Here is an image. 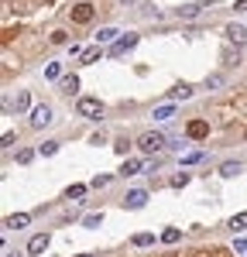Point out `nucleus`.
Wrapping results in <instances>:
<instances>
[{
  "label": "nucleus",
  "mask_w": 247,
  "mask_h": 257,
  "mask_svg": "<svg viewBox=\"0 0 247 257\" xmlns=\"http://www.w3.org/2000/svg\"><path fill=\"white\" fill-rule=\"evenodd\" d=\"M138 148H141L144 155H158V151H165V148H168V138H165V134H158V131H148V134H141Z\"/></svg>",
  "instance_id": "f257e3e1"
},
{
  "label": "nucleus",
  "mask_w": 247,
  "mask_h": 257,
  "mask_svg": "<svg viewBox=\"0 0 247 257\" xmlns=\"http://www.w3.org/2000/svg\"><path fill=\"white\" fill-rule=\"evenodd\" d=\"M76 113H79V117H86V120H100L103 103L96 96H79V99H76Z\"/></svg>",
  "instance_id": "f03ea898"
},
{
  "label": "nucleus",
  "mask_w": 247,
  "mask_h": 257,
  "mask_svg": "<svg viewBox=\"0 0 247 257\" xmlns=\"http://www.w3.org/2000/svg\"><path fill=\"white\" fill-rule=\"evenodd\" d=\"M72 24H89V21L96 18V7L89 4V0H79V4H72Z\"/></svg>",
  "instance_id": "7ed1b4c3"
},
{
  "label": "nucleus",
  "mask_w": 247,
  "mask_h": 257,
  "mask_svg": "<svg viewBox=\"0 0 247 257\" xmlns=\"http://www.w3.org/2000/svg\"><path fill=\"white\" fill-rule=\"evenodd\" d=\"M48 123H52V106H48V103L35 106V110H31V127L41 131V127H48Z\"/></svg>",
  "instance_id": "20e7f679"
},
{
  "label": "nucleus",
  "mask_w": 247,
  "mask_h": 257,
  "mask_svg": "<svg viewBox=\"0 0 247 257\" xmlns=\"http://www.w3.org/2000/svg\"><path fill=\"white\" fill-rule=\"evenodd\" d=\"M45 250H48V233H35V237L28 240V247H24L28 257H41Z\"/></svg>",
  "instance_id": "39448f33"
},
{
  "label": "nucleus",
  "mask_w": 247,
  "mask_h": 257,
  "mask_svg": "<svg viewBox=\"0 0 247 257\" xmlns=\"http://www.w3.org/2000/svg\"><path fill=\"white\" fill-rule=\"evenodd\" d=\"M124 206H127V209H144V206H148V192H144V189H131V192L124 196Z\"/></svg>",
  "instance_id": "423d86ee"
},
{
  "label": "nucleus",
  "mask_w": 247,
  "mask_h": 257,
  "mask_svg": "<svg viewBox=\"0 0 247 257\" xmlns=\"http://www.w3.org/2000/svg\"><path fill=\"white\" fill-rule=\"evenodd\" d=\"M138 35H124L120 41H117V45H110V55H124V52H131V48H134V45H138Z\"/></svg>",
  "instance_id": "0eeeda50"
},
{
  "label": "nucleus",
  "mask_w": 247,
  "mask_h": 257,
  "mask_svg": "<svg viewBox=\"0 0 247 257\" xmlns=\"http://www.w3.org/2000/svg\"><path fill=\"white\" fill-rule=\"evenodd\" d=\"M185 134H189L192 141H203L206 134H209V123H206V120H192V123L185 127Z\"/></svg>",
  "instance_id": "6e6552de"
},
{
  "label": "nucleus",
  "mask_w": 247,
  "mask_h": 257,
  "mask_svg": "<svg viewBox=\"0 0 247 257\" xmlns=\"http://www.w3.org/2000/svg\"><path fill=\"white\" fill-rule=\"evenodd\" d=\"M28 223H31V213H14V216L4 219V226H7V230H24Z\"/></svg>",
  "instance_id": "1a4fd4ad"
},
{
  "label": "nucleus",
  "mask_w": 247,
  "mask_h": 257,
  "mask_svg": "<svg viewBox=\"0 0 247 257\" xmlns=\"http://www.w3.org/2000/svg\"><path fill=\"white\" fill-rule=\"evenodd\" d=\"M244 168H247L244 161H223V165H220V175H223V178H237Z\"/></svg>",
  "instance_id": "9d476101"
},
{
  "label": "nucleus",
  "mask_w": 247,
  "mask_h": 257,
  "mask_svg": "<svg viewBox=\"0 0 247 257\" xmlns=\"http://www.w3.org/2000/svg\"><path fill=\"white\" fill-rule=\"evenodd\" d=\"M7 106H11L14 113H24V110L31 106V96H28V89H21V93H18V96H14V99H11Z\"/></svg>",
  "instance_id": "9b49d317"
},
{
  "label": "nucleus",
  "mask_w": 247,
  "mask_h": 257,
  "mask_svg": "<svg viewBox=\"0 0 247 257\" xmlns=\"http://www.w3.org/2000/svg\"><path fill=\"white\" fill-rule=\"evenodd\" d=\"M138 172H144V161H141V158H127V161L120 165V175H124V178L138 175Z\"/></svg>",
  "instance_id": "f8f14e48"
},
{
  "label": "nucleus",
  "mask_w": 247,
  "mask_h": 257,
  "mask_svg": "<svg viewBox=\"0 0 247 257\" xmlns=\"http://www.w3.org/2000/svg\"><path fill=\"white\" fill-rule=\"evenodd\" d=\"M226 38L233 41V45H247V28H240V24H230V28H226Z\"/></svg>",
  "instance_id": "ddd939ff"
},
{
  "label": "nucleus",
  "mask_w": 247,
  "mask_h": 257,
  "mask_svg": "<svg viewBox=\"0 0 247 257\" xmlns=\"http://www.w3.org/2000/svg\"><path fill=\"white\" fill-rule=\"evenodd\" d=\"M117 35H120V31H117V28H100V35H96V45H110V41H113V45H117Z\"/></svg>",
  "instance_id": "4468645a"
},
{
  "label": "nucleus",
  "mask_w": 247,
  "mask_h": 257,
  "mask_svg": "<svg viewBox=\"0 0 247 257\" xmlns=\"http://www.w3.org/2000/svg\"><path fill=\"white\" fill-rule=\"evenodd\" d=\"M59 89H62V93H65V96H72V93L79 89V79H76V76H62Z\"/></svg>",
  "instance_id": "2eb2a0df"
},
{
  "label": "nucleus",
  "mask_w": 247,
  "mask_h": 257,
  "mask_svg": "<svg viewBox=\"0 0 247 257\" xmlns=\"http://www.w3.org/2000/svg\"><path fill=\"white\" fill-rule=\"evenodd\" d=\"M175 14L185 18V21H192V18H199V7H196V4H182V7H175Z\"/></svg>",
  "instance_id": "dca6fc26"
},
{
  "label": "nucleus",
  "mask_w": 247,
  "mask_h": 257,
  "mask_svg": "<svg viewBox=\"0 0 247 257\" xmlns=\"http://www.w3.org/2000/svg\"><path fill=\"white\" fill-rule=\"evenodd\" d=\"M45 79L62 82V65H59V62H48V65H45Z\"/></svg>",
  "instance_id": "f3484780"
},
{
  "label": "nucleus",
  "mask_w": 247,
  "mask_h": 257,
  "mask_svg": "<svg viewBox=\"0 0 247 257\" xmlns=\"http://www.w3.org/2000/svg\"><path fill=\"white\" fill-rule=\"evenodd\" d=\"M233 233H240V230H247V213H237V216H230V223H226Z\"/></svg>",
  "instance_id": "a211bd4d"
},
{
  "label": "nucleus",
  "mask_w": 247,
  "mask_h": 257,
  "mask_svg": "<svg viewBox=\"0 0 247 257\" xmlns=\"http://www.w3.org/2000/svg\"><path fill=\"white\" fill-rule=\"evenodd\" d=\"M172 117H175V106H172V103H162V106L155 110V120H172Z\"/></svg>",
  "instance_id": "6ab92c4d"
},
{
  "label": "nucleus",
  "mask_w": 247,
  "mask_h": 257,
  "mask_svg": "<svg viewBox=\"0 0 247 257\" xmlns=\"http://www.w3.org/2000/svg\"><path fill=\"white\" fill-rule=\"evenodd\" d=\"M162 240L165 243H179V240H182V230H179V226H168V230L162 233Z\"/></svg>",
  "instance_id": "aec40b11"
},
{
  "label": "nucleus",
  "mask_w": 247,
  "mask_h": 257,
  "mask_svg": "<svg viewBox=\"0 0 247 257\" xmlns=\"http://www.w3.org/2000/svg\"><path fill=\"white\" fill-rule=\"evenodd\" d=\"M55 151H59V141H45V144L38 148V155H41V158H52Z\"/></svg>",
  "instance_id": "412c9836"
},
{
  "label": "nucleus",
  "mask_w": 247,
  "mask_h": 257,
  "mask_svg": "<svg viewBox=\"0 0 247 257\" xmlns=\"http://www.w3.org/2000/svg\"><path fill=\"white\" fill-rule=\"evenodd\" d=\"M189 96H192L189 86H175V89H168V99H189Z\"/></svg>",
  "instance_id": "4be33fe9"
},
{
  "label": "nucleus",
  "mask_w": 247,
  "mask_h": 257,
  "mask_svg": "<svg viewBox=\"0 0 247 257\" xmlns=\"http://www.w3.org/2000/svg\"><path fill=\"white\" fill-rule=\"evenodd\" d=\"M100 55H103V48H100V45H96V48H86V55H82V65H93V62L100 59Z\"/></svg>",
  "instance_id": "5701e85b"
},
{
  "label": "nucleus",
  "mask_w": 247,
  "mask_h": 257,
  "mask_svg": "<svg viewBox=\"0 0 247 257\" xmlns=\"http://www.w3.org/2000/svg\"><path fill=\"white\" fill-rule=\"evenodd\" d=\"M86 189H89V185H79V182H76V185L65 189V196H69V199H82V196H86Z\"/></svg>",
  "instance_id": "b1692460"
},
{
  "label": "nucleus",
  "mask_w": 247,
  "mask_h": 257,
  "mask_svg": "<svg viewBox=\"0 0 247 257\" xmlns=\"http://www.w3.org/2000/svg\"><path fill=\"white\" fill-rule=\"evenodd\" d=\"M82 226H89V230H96V226H103V213H89V216L82 219Z\"/></svg>",
  "instance_id": "393cba45"
},
{
  "label": "nucleus",
  "mask_w": 247,
  "mask_h": 257,
  "mask_svg": "<svg viewBox=\"0 0 247 257\" xmlns=\"http://www.w3.org/2000/svg\"><path fill=\"white\" fill-rule=\"evenodd\" d=\"M151 243H155L151 233H138V237H134V247H151Z\"/></svg>",
  "instance_id": "a878e982"
},
{
  "label": "nucleus",
  "mask_w": 247,
  "mask_h": 257,
  "mask_svg": "<svg viewBox=\"0 0 247 257\" xmlns=\"http://www.w3.org/2000/svg\"><path fill=\"white\" fill-rule=\"evenodd\" d=\"M31 158H35V151H31V148H24V151H18V165H28Z\"/></svg>",
  "instance_id": "bb28decb"
},
{
  "label": "nucleus",
  "mask_w": 247,
  "mask_h": 257,
  "mask_svg": "<svg viewBox=\"0 0 247 257\" xmlns=\"http://www.w3.org/2000/svg\"><path fill=\"white\" fill-rule=\"evenodd\" d=\"M89 185H93V189H106V185H110V175H96Z\"/></svg>",
  "instance_id": "cd10ccee"
},
{
  "label": "nucleus",
  "mask_w": 247,
  "mask_h": 257,
  "mask_svg": "<svg viewBox=\"0 0 247 257\" xmlns=\"http://www.w3.org/2000/svg\"><path fill=\"white\" fill-rule=\"evenodd\" d=\"M172 185H175V189H182V185H189V172H182V175H175V178H172Z\"/></svg>",
  "instance_id": "c85d7f7f"
},
{
  "label": "nucleus",
  "mask_w": 247,
  "mask_h": 257,
  "mask_svg": "<svg viewBox=\"0 0 247 257\" xmlns=\"http://www.w3.org/2000/svg\"><path fill=\"white\" fill-rule=\"evenodd\" d=\"M65 41H69L65 31H52V45H65Z\"/></svg>",
  "instance_id": "c756f323"
},
{
  "label": "nucleus",
  "mask_w": 247,
  "mask_h": 257,
  "mask_svg": "<svg viewBox=\"0 0 247 257\" xmlns=\"http://www.w3.org/2000/svg\"><path fill=\"white\" fill-rule=\"evenodd\" d=\"M14 141H18V138H14V131H7V134H4V138H0V148H11V144H14Z\"/></svg>",
  "instance_id": "7c9ffc66"
},
{
  "label": "nucleus",
  "mask_w": 247,
  "mask_h": 257,
  "mask_svg": "<svg viewBox=\"0 0 247 257\" xmlns=\"http://www.w3.org/2000/svg\"><path fill=\"white\" fill-rule=\"evenodd\" d=\"M206 86H209V89H216V86H223V76H209V79H206Z\"/></svg>",
  "instance_id": "2f4dec72"
},
{
  "label": "nucleus",
  "mask_w": 247,
  "mask_h": 257,
  "mask_svg": "<svg viewBox=\"0 0 247 257\" xmlns=\"http://www.w3.org/2000/svg\"><path fill=\"white\" fill-rule=\"evenodd\" d=\"M185 165H196V161H203V155H199V151H192V155H185Z\"/></svg>",
  "instance_id": "473e14b6"
},
{
  "label": "nucleus",
  "mask_w": 247,
  "mask_h": 257,
  "mask_svg": "<svg viewBox=\"0 0 247 257\" xmlns=\"http://www.w3.org/2000/svg\"><path fill=\"white\" fill-rule=\"evenodd\" d=\"M233 247H237V254H247V240H237Z\"/></svg>",
  "instance_id": "72a5a7b5"
},
{
  "label": "nucleus",
  "mask_w": 247,
  "mask_h": 257,
  "mask_svg": "<svg viewBox=\"0 0 247 257\" xmlns=\"http://www.w3.org/2000/svg\"><path fill=\"white\" fill-rule=\"evenodd\" d=\"M233 11H247V0H237V4H233Z\"/></svg>",
  "instance_id": "f704fd0d"
},
{
  "label": "nucleus",
  "mask_w": 247,
  "mask_h": 257,
  "mask_svg": "<svg viewBox=\"0 0 247 257\" xmlns=\"http://www.w3.org/2000/svg\"><path fill=\"white\" fill-rule=\"evenodd\" d=\"M131 4H134V0H120V7H131Z\"/></svg>",
  "instance_id": "c9c22d12"
},
{
  "label": "nucleus",
  "mask_w": 247,
  "mask_h": 257,
  "mask_svg": "<svg viewBox=\"0 0 247 257\" xmlns=\"http://www.w3.org/2000/svg\"><path fill=\"white\" fill-rule=\"evenodd\" d=\"M4 257H21V254H11V250H7V254H4Z\"/></svg>",
  "instance_id": "e433bc0d"
},
{
  "label": "nucleus",
  "mask_w": 247,
  "mask_h": 257,
  "mask_svg": "<svg viewBox=\"0 0 247 257\" xmlns=\"http://www.w3.org/2000/svg\"><path fill=\"white\" fill-rule=\"evenodd\" d=\"M76 257H96V254H76Z\"/></svg>",
  "instance_id": "4c0bfd02"
}]
</instances>
